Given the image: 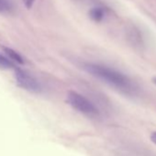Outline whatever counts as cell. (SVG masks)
I'll return each mask as SVG.
<instances>
[{
    "label": "cell",
    "mask_w": 156,
    "mask_h": 156,
    "mask_svg": "<svg viewBox=\"0 0 156 156\" xmlns=\"http://www.w3.org/2000/svg\"><path fill=\"white\" fill-rule=\"evenodd\" d=\"M83 69L93 76L98 77V79L125 94H134L136 90L135 85L129 78L115 69L92 62L85 63L83 65Z\"/></svg>",
    "instance_id": "obj_1"
},
{
    "label": "cell",
    "mask_w": 156,
    "mask_h": 156,
    "mask_svg": "<svg viewBox=\"0 0 156 156\" xmlns=\"http://www.w3.org/2000/svg\"><path fill=\"white\" fill-rule=\"evenodd\" d=\"M13 67H14V64L12 63V62H10L9 59H7L6 57L0 54V69L9 70V69H12Z\"/></svg>",
    "instance_id": "obj_6"
},
{
    "label": "cell",
    "mask_w": 156,
    "mask_h": 156,
    "mask_svg": "<svg viewBox=\"0 0 156 156\" xmlns=\"http://www.w3.org/2000/svg\"><path fill=\"white\" fill-rule=\"evenodd\" d=\"M10 3L9 0H0V13H4L10 10Z\"/></svg>",
    "instance_id": "obj_7"
},
{
    "label": "cell",
    "mask_w": 156,
    "mask_h": 156,
    "mask_svg": "<svg viewBox=\"0 0 156 156\" xmlns=\"http://www.w3.org/2000/svg\"><path fill=\"white\" fill-rule=\"evenodd\" d=\"M3 49H4L5 52L9 55V57L11 60H13V61H15V62L20 63V64L24 63L23 58H22L16 51H14V50H12V49H10V48H8V47H4Z\"/></svg>",
    "instance_id": "obj_5"
},
{
    "label": "cell",
    "mask_w": 156,
    "mask_h": 156,
    "mask_svg": "<svg viewBox=\"0 0 156 156\" xmlns=\"http://www.w3.org/2000/svg\"><path fill=\"white\" fill-rule=\"evenodd\" d=\"M153 83L156 84V78H154V79H153Z\"/></svg>",
    "instance_id": "obj_10"
},
{
    "label": "cell",
    "mask_w": 156,
    "mask_h": 156,
    "mask_svg": "<svg viewBox=\"0 0 156 156\" xmlns=\"http://www.w3.org/2000/svg\"><path fill=\"white\" fill-rule=\"evenodd\" d=\"M67 102L73 108L88 118H98L99 116L98 108L89 99L77 92L69 91L67 94Z\"/></svg>",
    "instance_id": "obj_2"
},
{
    "label": "cell",
    "mask_w": 156,
    "mask_h": 156,
    "mask_svg": "<svg viewBox=\"0 0 156 156\" xmlns=\"http://www.w3.org/2000/svg\"><path fill=\"white\" fill-rule=\"evenodd\" d=\"M15 78L17 85L24 90L31 93H41L42 90L41 85L36 78L22 69L15 70Z\"/></svg>",
    "instance_id": "obj_3"
},
{
    "label": "cell",
    "mask_w": 156,
    "mask_h": 156,
    "mask_svg": "<svg viewBox=\"0 0 156 156\" xmlns=\"http://www.w3.org/2000/svg\"><path fill=\"white\" fill-rule=\"evenodd\" d=\"M22 2H23L24 6H25L28 9H30L32 8L33 4H34V2H35V0H22Z\"/></svg>",
    "instance_id": "obj_8"
},
{
    "label": "cell",
    "mask_w": 156,
    "mask_h": 156,
    "mask_svg": "<svg viewBox=\"0 0 156 156\" xmlns=\"http://www.w3.org/2000/svg\"><path fill=\"white\" fill-rule=\"evenodd\" d=\"M107 9L102 7H95L89 10V17L92 20L96 22H100L104 20L106 16Z\"/></svg>",
    "instance_id": "obj_4"
},
{
    "label": "cell",
    "mask_w": 156,
    "mask_h": 156,
    "mask_svg": "<svg viewBox=\"0 0 156 156\" xmlns=\"http://www.w3.org/2000/svg\"><path fill=\"white\" fill-rule=\"evenodd\" d=\"M151 140L154 143V144H156V131H154V132H152L151 134Z\"/></svg>",
    "instance_id": "obj_9"
}]
</instances>
